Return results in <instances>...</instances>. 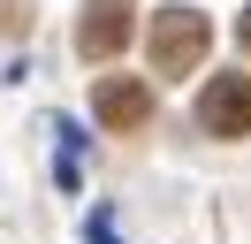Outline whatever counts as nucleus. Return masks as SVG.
<instances>
[{
	"label": "nucleus",
	"mask_w": 251,
	"mask_h": 244,
	"mask_svg": "<svg viewBox=\"0 0 251 244\" xmlns=\"http://www.w3.org/2000/svg\"><path fill=\"white\" fill-rule=\"evenodd\" d=\"M145 38H152V76H190L213 54V23H205L198 8H160Z\"/></svg>",
	"instance_id": "1"
},
{
	"label": "nucleus",
	"mask_w": 251,
	"mask_h": 244,
	"mask_svg": "<svg viewBox=\"0 0 251 244\" xmlns=\"http://www.w3.org/2000/svg\"><path fill=\"white\" fill-rule=\"evenodd\" d=\"M198 130L205 137H251V76L221 69L213 84L198 92Z\"/></svg>",
	"instance_id": "2"
},
{
	"label": "nucleus",
	"mask_w": 251,
	"mask_h": 244,
	"mask_svg": "<svg viewBox=\"0 0 251 244\" xmlns=\"http://www.w3.org/2000/svg\"><path fill=\"white\" fill-rule=\"evenodd\" d=\"M92 115L107 122V130H145V122H152V84H145V76H107V84L92 92Z\"/></svg>",
	"instance_id": "3"
},
{
	"label": "nucleus",
	"mask_w": 251,
	"mask_h": 244,
	"mask_svg": "<svg viewBox=\"0 0 251 244\" xmlns=\"http://www.w3.org/2000/svg\"><path fill=\"white\" fill-rule=\"evenodd\" d=\"M76 46H84V61L122 54V46H129V0H92L84 23H76Z\"/></svg>",
	"instance_id": "4"
},
{
	"label": "nucleus",
	"mask_w": 251,
	"mask_h": 244,
	"mask_svg": "<svg viewBox=\"0 0 251 244\" xmlns=\"http://www.w3.org/2000/svg\"><path fill=\"white\" fill-rule=\"evenodd\" d=\"M236 46H244V54H251V8H244V23H236Z\"/></svg>",
	"instance_id": "5"
}]
</instances>
